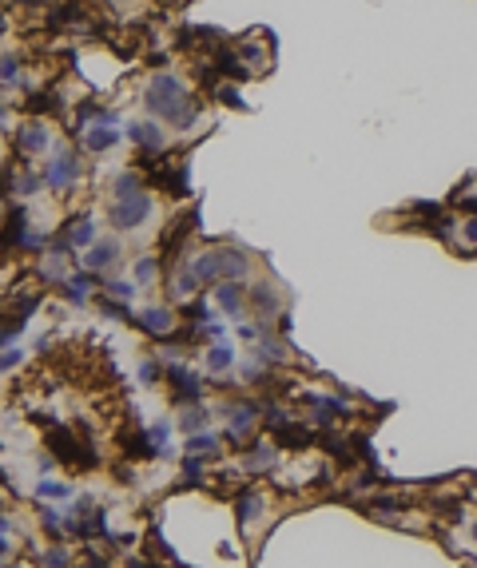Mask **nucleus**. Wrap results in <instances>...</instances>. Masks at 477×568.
<instances>
[{
  "mask_svg": "<svg viewBox=\"0 0 477 568\" xmlns=\"http://www.w3.org/2000/svg\"><path fill=\"white\" fill-rule=\"evenodd\" d=\"M143 108L159 120H167L175 132H191L199 112H203V103L195 96L187 84L175 76V72H155L147 88H143Z\"/></svg>",
  "mask_w": 477,
  "mask_h": 568,
  "instance_id": "f257e3e1",
  "label": "nucleus"
},
{
  "mask_svg": "<svg viewBox=\"0 0 477 568\" xmlns=\"http://www.w3.org/2000/svg\"><path fill=\"white\" fill-rule=\"evenodd\" d=\"M227 414V429H223V441L227 445H239V441H251L254 426L263 421V406L251 402V397H231L227 406H219Z\"/></svg>",
  "mask_w": 477,
  "mask_h": 568,
  "instance_id": "f03ea898",
  "label": "nucleus"
},
{
  "mask_svg": "<svg viewBox=\"0 0 477 568\" xmlns=\"http://www.w3.org/2000/svg\"><path fill=\"white\" fill-rule=\"evenodd\" d=\"M44 187L48 191H56V195H68L76 183H80V175H84V159H80V152H72V147H56L52 152V159H48V167H44Z\"/></svg>",
  "mask_w": 477,
  "mask_h": 568,
  "instance_id": "7ed1b4c3",
  "label": "nucleus"
},
{
  "mask_svg": "<svg viewBox=\"0 0 477 568\" xmlns=\"http://www.w3.org/2000/svg\"><path fill=\"white\" fill-rule=\"evenodd\" d=\"M147 215H152V195H147V187L128 195V199H112V203H108V223H112L116 231H135V227H143Z\"/></svg>",
  "mask_w": 477,
  "mask_h": 568,
  "instance_id": "20e7f679",
  "label": "nucleus"
},
{
  "mask_svg": "<svg viewBox=\"0 0 477 568\" xmlns=\"http://www.w3.org/2000/svg\"><path fill=\"white\" fill-rule=\"evenodd\" d=\"M167 386H172V402L175 406H199L203 402V394H207V382L195 370H187L183 362H172L167 365Z\"/></svg>",
  "mask_w": 477,
  "mask_h": 568,
  "instance_id": "39448f33",
  "label": "nucleus"
},
{
  "mask_svg": "<svg viewBox=\"0 0 477 568\" xmlns=\"http://www.w3.org/2000/svg\"><path fill=\"white\" fill-rule=\"evenodd\" d=\"M12 147L21 155H44L52 147V135H48V123L44 120H28L12 132Z\"/></svg>",
  "mask_w": 477,
  "mask_h": 568,
  "instance_id": "423d86ee",
  "label": "nucleus"
},
{
  "mask_svg": "<svg viewBox=\"0 0 477 568\" xmlns=\"http://www.w3.org/2000/svg\"><path fill=\"white\" fill-rule=\"evenodd\" d=\"M116 441H120V453L128 457V461H155L159 457V449H155V441H152V433L147 429H120L116 433Z\"/></svg>",
  "mask_w": 477,
  "mask_h": 568,
  "instance_id": "0eeeda50",
  "label": "nucleus"
},
{
  "mask_svg": "<svg viewBox=\"0 0 477 568\" xmlns=\"http://www.w3.org/2000/svg\"><path fill=\"white\" fill-rule=\"evenodd\" d=\"M199 274L191 271V263H179L167 271V298H175V302H191V298H199Z\"/></svg>",
  "mask_w": 477,
  "mask_h": 568,
  "instance_id": "6e6552de",
  "label": "nucleus"
},
{
  "mask_svg": "<svg viewBox=\"0 0 477 568\" xmlns=\"http://www.w3.org/2000/svg\"><path fill=\"white\" fill-rule=\"evenodd\" d=\"M132 322L140 326L143 334H152V338H172L175 326H179V318H175L167 306H147V310H143V314H135Z\"/></svg>",
  "mask_w": 477,
  "mask_h": 568,
  "instance_id": "1a4fd4ad",
  "label": "nucleus"
},
{
  "mask_svg": "<svg viewBox=\"0 0 477 568\" xmlns=\"http://www.w3.org/2000/svg\"><path fill=\"white\" fill-rule=\"evenodd\" d=\"M128 140H132L140 152H159V155H163V147H167V132H163L155 120H135V123H128Z\"/></svg>",
  "mask_w": 477,
  "mask_h": 568,
  "instance_id": "9d476101",
  "label": "nucleus"
},
{
  "mask_svg": "<svg viewBox=\"0 0 477 568\" xmlns=\"http://www.w3.org/2000/svg\"><path fill=\"white\" fill-rule=\"evenodd\" d=\"M120 263V239H100V243H91L88 254H80V266L91 274H100L108 271V266Z\"/></svg>",
  "mask_w": 477,
  "mask_h": 568,
  "instance_id": "9b49d317",
  "label": "nucleus"
},
{
  "mask_svg": "<svg viewBox=\"0 0 477 568\" xmlns=\"http://www.w3.org/2000/svg\"><path fill=\"white\" fill-rule=\"evenodd\" d=\"M274 449L266 445V441H254V445H243V457H239V473H247V477H259V473H271L274 469Z\"/></svg>",
  "mask_w": 477,
  "mask_h": 568,
  "instance_id": "f8f14e48",
  "label": "nucleus"
},
{
  "mask_svg": "<svg viewBox=\"0 0 477 568\" xmlns=\"http://www.w3.org/2000/svg\"><path fill=\"white\" fill-rule=\"evenodd\" d=\"M215 259H219V283H239L251 271V259L239 246H215Z\"/></svg>",
  "mask_w": 477,
  "mask_h": 568,
  "instance_id": "ddd939ff",
  "label": "nucleus"
},
{
  "mask_svg": "<svg viewBox=\"0 0 477 568\" xmlns=\"http://www.w3.org/2000/svg\"><path fill=\"white\" fill-rule=\"evenodd\" d=\"M215 306L219 310H227V314L239 322V314H247L251 310V302H247V286H239V283H215Z\"/></svg>",
  "mask_w": 477,
  "mask_h": 568,
  "instance_id": "4468645a",
  "label": "nucleus"
},
{
  "mask_svg": "<svg viewBox=\"0 0 477 568\" xmlns=\"http://www.w3.org/2000/svg\"><path fill=\"white\" fill-rule=\"evenodd\" d=\"M60 239H68L72 251L91 246L96 243V219H91V215H76V219H68V223L60 227Z\"/></svg>",
  "mask_w": 477,
  "mask_h": 568,
  "instance_id": "2eb2a0df",
  "label": "nucleus"
},
{
  "mask_svg": "<svg viewBox=\"0 0 477 568\" xmlns=\"http://www.w3.org/2000/svg\"><path fill=\"white\" fill-rule=\"evenodd\" d=\"M80 143H84V152L103 155V152H112L116 143H120V132H116V123H91L88 132L80 135Z\"/></svg>",
  "mask_w": 477,
  "mask_h": 568,
  "instance_id": "dca6fc26",
  "label": "nucleus"
},
{
  "mask_svg": "<svg viewBox=\"0 0 477 568\" xmlns=\"http://www.w3.org/2000/svg\"><path fill=\"white\" fill-rule=\"evenodd\" d=\"M247 302H251L254 318H271V314H279V290H274L271 283H254V286H247Z\"/></svg>",
  "mask_w": 477,
  "mask_h": 568,
  "instance_id": "f3484780",
  "label": "nucleus"
},
{
  "mask_svg": "<svg viewBox=\"0 0 477 568\" xmlns=\"http://www.w3.org/2000/svg\"><path fill=\"white\" fill-rule=\"evenodd\" d=\"M24 112L28 115H60L64 112V96L60 91H32L28 100H24Z\"/></svg>",
  "mask_w": 477,
  "mask_h": 568,
  "instance_id": "a211bd4d",
  "label": "nucleus"
},
{
  "mask_svg": "<svg viewBox=\"0 0 477 568\" xmlns=\"http://www.w3.org/2000/svg\"><path fill=\"white\" fill-rule=\"evenodd\" d=\"M263 509H266V497L259 493V489H243V493H239V501H235L239 525H254V521L263 517Z\"/></svg>",
  "mask_w": 477,
  "mask_h": 568,
  "instance_id": "6ab92c4d",
  "label": "nucleus"
},
{
  "mask_svg": "<svg viewBox=\"0 0 477 568\" xmlns=\"http://www.w3.org/2000/svg\"><path fill=\"white\" fill-rule=\"evenodd\" d=\"M147 187V179H143L135 167H128V171H120V175H112V183H108V191H112V199H128V195H135V191H143Z\"/></svg>",
  "mask_w": 477,
  "mask_h": 568,
  "instance_id": "aec40b11",
  "label": "nucleus"
},
{
  "mask_svg": "<svg viewBox=\"0 0 477 568\" xmlns=\"http://www.w3.org/2000/svg\"><path fill=\"white\" fill-rule=\"evenodd\" d=\"M274 441H279V445H286V449H306L310 441H315V433H310L303 421H295V417H291V421H286V426L274 433Z\"/></svg>",
  "mask_w": 477,
  "mask_h": 568,
  "instance_id": "412c9836",
  "label": "nucleus"
},
{
  "mask_svg": "<svg viewBox=\"0 0 477 568\" xmlns=\"http://www.w3.org/2000/svg\"><path fill=\"white\" fill-rule=\"evenodd\" d=\"M203 362H207V374H227L235 365V350L227 342H211L203 350Z\"/></svg>",
  "mask_w": 477,
  "mask_h": 568,
  "instance_id": "4be33fe9",
  "label": "nucleus"
},
{
  "mask_svg": "<svg viewBox=\"0 0 477 568\" xmlns=\"http://www.w3.org/2000/svg\"><path fill=\"white\" fill-rule=\"evenodd\" d=\"M207 421H211V409H207V406H187V409L179 414V421H175V426H179V433L191 437V433H203Z\"/></svg>",
  "mask_w": 477,
  "mask_h": 568,
  "instance_id": "5701e85b",
  "label": "nucleus"
},
{
  "mask_svg": "<svg viewBox=\"0 0 477 568\" xmlns=\"http://www.w3.org/2000/svg\"><path fill=\"white\" fill-rule=\"evenodd\" d=\"M219 441H223V437H215V433H191L187 437V445H183V453H195V457H219Z\"/></svg>",
  "mask_w": 477,
  "mask_h": 568,
  "instance_id": "b1692460",
  "label": "nucleus"
},
{
  "mask_svg": "<svg viewBox=\"0 0 477 568\" xmlns=\"http://www.w3.org/2000/svg\"><path fill=\"white\" fill-rule=\"evenodd\" d=\"M183 485H187V489H199V485H207V457L183 453Z\"/></svg>",
  "mask_w": 477,
  "mask_h": 568,
  "instance_id": "393cba45",
  "label": "nucleus"
},
{
  "mask_svg": "<svg viewBox=\"0 0 477 568\" xmlns=\"http://www.w3.org/2000/svg\"><path fill=\"white\" fill-rule=\"evenodd\" d=\"M159 271H163V259H155V254H143L140 263H135V283L152 286L155 278H159Z\"/></svg>",
  "mask_w": 477,
  "mask_h": 568,
  "instance_id": "a878e982",
  "label": "nucleus"
},
{
  "mask_svg": "<svg viewBox=\"0 0 477 568\" xmlns=\"http://www.w3.org/2000/svg\"><path fill=\"white\" fill-rule=\"evenodd\" d=\"M159 377H167V370L159 365V358H143L140 362V386L152 390V386H159Z\"/></svg>",
  "mask_w": 477,
  "mask_h": 568,
  "instance_id": "bb28decb",
  "label": "nucleus"
},
{
  "mask_svg": "<svg viewBox=\"0 0 477 568\" xmlns=\"http://www.w3.org/2000/svg\"><path fill=\"white\" fill-rule=\"evenodd\" d=\"M147 433H152V441H155V449H159V457L172 453V449H167V441H172V421H167V417L152 421V426H147Z\"/></svg>",
  "mask_w": 477,
  "mask_h": 568,
  "instance_id": "cd10ccee",
  "label": "nucleus"
},
{
  "mask_svg": "<svg viewBox=\"0 0 477 568\" xmlns=\"http://www.w3.org/2000/svg\"><path fill=\"white\" fill-rule=\"evenodd\" d=\"M44 187V175L36 171H16V183H12V195H36Z\"/></svg>",
  "mask_w": 477,
  "mask_h": 568,
  "instance_id": "c85d7f7f",
  "label": "nucleus"
},
{
  "mask_svg": "<svg viewBox=\"0 0 477 568\" xmlns=\"http://www.w3.org/2000/svg\"><path fill=\"white\" fill-rule=\"evenodd\" d=\"M21 56H16V52H4V56H0V84H16L21 80Z\"/></svg>",
  "mask_w": 477,
  "mask_h": 568,
  "instance_id": "c756f323",
  "label": "nucleus"
},
{
  "mask_svg": "<svg viewBox=\"0 0 477 568\" xmlns=\"http://www.w3.org/2000/svg\"><path fill=\"white\" fill-rule=\"evenodd\" d=\"M211 96L219 103H227V108H239V112H243L247 103H243V96H239V88H235V84H215L211 88Z\"/></svg>",
  "mask_w": 477,
  "mask_h": 568,
  "instance_id": "7c9ffc66",
  "label": "nucleus"
},
{
  "mask_svg": "<svg viewBox=\"0 0 477 568\" xmlns=\"http://www.w3.org/2000/svg\"><path fill=\"white\" fill-rule=\"evenodd\" d=\"M100 314L103 318H116V322H132V310H128V302H120V298H103Z\"/></svg>",
  "mask_w": 477,
  "mask_h": 568,
  "instance_id": "2f4dec72",
  "label": "nucleus"
},
{
  "mask_svg": "<svg viewBox=\"0 0 477 568\" xmlns=\"http://www.w3.org/2000/svg\"><path fill=\"white\" fill-rule=\"evenodd\" d=\"M72 489L64 485V481H48V477H40V485H36V497H44V501H60V497H68Z\"/></svg>",
  "mask_w": 477,
  "mask_h": 568,
  "instance_id": "473e14b6",
  "label": "nucleus"
},
{
  "mask_svg": "<svg viewBox=\"0 0 477 568\" xmlns=\"http://www.w3.org/2000/svg\"><path fill=\"white\" fill-rule=\"evenodd\" d=\"M103 290H108V298H120V302L135 298V283H128V278H112V283H103Z\"/></svg>",
  "mask_w": 477,
  "mask_h": 568,
  "instance_id": "72a5a7b5",
  "label": "nucleus"
},
{
  "mask_svg": "<svg viewBox=\"0 0 477 568\" xmlns=\"http://www.w3.org/2000/svg\"><path fill=\"white\" fill-rule=\"evenodd\" d=\"M44 568H68L72 564V552L64 545H52V548H44Z\"/></svg>",
  "mask_w": 477,
  "mask_h": 568,
  "instance_id": "f704fd0d",
  "label": "nucleus"
},
{
  "mask_svg": "<svg viewBox=\"0 0 477 568\" xmlns=\"http://www.w3.org/2000/svg\"><path fill=\"white\" fill-rule=\"evenodd\" d=\"M40 525H44V533L60 537V528H64V513H60V509H40Z\"/></svg>",
  "mask_w": 477,
  "mask_h": 568,
  "instance_id": "c9c22d12",
  "label": "nucleus"
},
{
  "mask_svg": "<svg viewBox=\"0 0 477 568\" xmlns=\"http://www.w3.org/2000/svg\"><path fill=\"white\" fill-rule=\"evenodd\" d=\"M21 362H24V350H21V346H9V350L0 354V374H9V370H16Z\"/></svg>",
  "mask_w": 477,
  "mask_h": 568,
  "instance_id": "e433bc0d",
  "label": "nucleus"
},
{
  "mask_svg": "<svg viewBox=\"0 0 477 568\" xmlns=\"http://www.w3.org/2000/svg\"><path fill=\"white\" fill-rule=\"evenodd\" d=\"M116 481H120V485H135V477H132V465H116Z\"/></svg>",
  "mask_w": 477,
  "mask_h": 568,
  "instance_id": "4c0bfd02",
  "label": "nucleus"
},
{
  "mask_svg": "<svg viewBox=\"0 0 477 568\" xmlns=\"http://www.w3.org/2000/svg\"><path fill=\"white\" fill-rule=\"evenodd\" d=\"M9 552H12V540H9V533H0V560L9 557Z\"/></svg>",
  "mask_w": 477,
  "mask_h": 568,
  "instance_id": "58836bf2",
  "label": "nucleus"
},
{
  "mask_svg": "<svg viewBox=\"0 0 477 568\" xmlns=\"http://www.w3.org/2000/svg\"><path fill=\"white\" fill-rule=\"evenodd\" d=\"M4 32H9V21H4V12H0V36H4Z\"/></svg>",
  "mask_w": 477,
  "mask_h": 568,
  "instance_id": "ea45409f",
  "label": "nucleus"
},
{
  "mask_svg": "<svg viewBox=\"0 0 477 568\" xmlns=\"http://www.w3.org/2000/svg\"><path fill=\"white\" fill-rule=\"evenodd\" d=\"M159 4H175V8H179V4H187V0H159Z\"/></svg>",
  "mask_w": 477,
  "mask_h": 568,
  "instance_id": "a19ab883",
  "label": "nucleus"
},
{
  "mask_svg": "<svg viewBox=\"0 0 477 568\" xmlns=\"http://www.w3.org/2000/svg\"><path fill=\"white\" fill-rule=\"evenodd\" d=\"M473 540H477V525H473Z\"/></svg>",
  "mask_w": 477,
  "mask_h": 568,
  "instance_id": "79ce46f5",
  "label": "nucleus"
}]
</instances>
